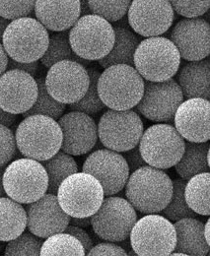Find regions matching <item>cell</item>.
I'll return each instance as SVG.
<instances>
[{
	"mask_svg": "<svg viewBox=\"0 0 210 256\" xmlns=\"http://www.w3.org/2000/svg\"><path fill=\"white\" fill-rule=\"evenodd\" d=\"M62 131L60 150L71 156L85 155L98 141V126L89 114L72 110L59 118Z\"/></svg>",
	"mask_w": 210,
	"mask_h": 256,
	"instance_id": "ffe728a7",
	"label": "cell"
},
{
	"mask_svg": "<svg viewBox=\"0 0 210 256\" xmlns=\"http://www.w3.org/2000/svg\"><path fill=\"white\" fill-rule=\"evenodd\" d=\"M177 82L184 98H201L210 100L209 58L187 62L179 70Z\"/></svg>",
	"mask_w": 210,
	"mask_h": 256,
	"instance_id": "603a6c76",
	"label": "cell"
},
{
	"mask_svg": "<svg viewBox=\"0 0 210 256\" xmlns=\"http://www.w3.org/2000/svg\"><path fill=\"white\" fill-rule=\"evenodd\" d=\"M204 236H205V240L207 244L209 246L210 248V218L207 220L206 224H204ZM207 256H210V250Z\"/></svg>",
	"mask_w": 210,
	"mask_h": 256,
	"instance_id": "f907efd6",
	"label": "cell"
},
{
	"mask_svg": "<svg viewBox=\"0 0 210 256\" xmlns=\"http://www.w3.org/2000/svg\"><path fill=\"white\" fill-rule=\"evenodd\" d=\"M63 211L74 218L94 215L100 208L105 193L99 180L87 172H75L67 176L57 193Z\"/></svg>",
	"mask_w": 210,
	"mask_h": 256,
	"instance_id": "ba28073f",
	"label": "cell"
},
{
	"mask_svg": "<svg viewBox=\"0 0 210 256\" xmlns=\"http://www.w3.org/2000/svg\"><path fill=\"white\" fill-rule=\"evenodd\" d=\"M21 70L26 73H29L32 76H35L38 72L39 69V62H15L11 58L8 60V66L7 70Z\"/></svg>",
	"mask_w": 210,
	"mask_h": 256,
	"instance_id": "7bdbcfd3",
	"label": "cell"
},
{
	"mask_svg": "<svg viewBox=\"0 0 210 256\" xmlns=\"http://www.w3.org/2000/svg\"><path fill=\"white\" fill-rule=\"evenodd\" d=\"M64 232H67V234H70L71 236L76 238L82 244L86 254L90 252L91 248L94 246V244H93V240H92L90 236L88 234V232L84 228L69 224L67 226V228H65Z\"/></svg>",
	"mask_w": 210,
	"mask_h": 256,
	"instance_id": "b9f144b4",
	"label": "cell"
},
{
	"mask_svg": "<svg viewBox=\"0 0 210 256\" xmlns=\"http://www.w3.org/2000/svg\"><path fill=\"white\" fill-rule=\"evenodd\" d=\"M180 58L197 62L210 56V23L203 18H184L170 32Z\"/></svg>",
	"mask_w": 210,
	"mask_h": 256,
	"instance_id": "ac0fdd59",
	"label": "cell"
},
{
	"mask_svg": "<svg viewBox=\"0 0 210 256\" xmlns=\"http://www.w3.org/2000/svg\"><path fill=\"white\" fill-rule=\"evenodd\" d=\"M36 19L48 31H68L81 17L79 0H36Z\"/></svg>",
	"mask_w": 210,
	"mask_h": 256,
	"instance_id": "7402d4cb",
	"label": "cell"
},
{
	"mask_svg": "<svg viewBox=\"0 0 210 256\" xmlns=\"http://www.w3.org/2000/svg\"><path fill=\"white\" fill-rule=\"evenodd\" d=\"M126 17L133 32L151 38L170 30L175 11L169 0H132Z\"/></svg>",
	"mask_w": 210,
	"mask_h": 256,
	"instance_id": "9a60e30c",
	"label": "cell"
},
{
	"mask_svg": "<svg viewBox=\"0 0 210 256\" xmlns=\"http://www.w3.org/2000/svg\"><path fill=\"white\" fill-rule=\"evenodd\" d=\"M184 197L189 208L197 215L210 216V172L189 178L185 184Z\"/></svg>",
	"mask_w": 210,
	"mask_h": 256,
	"instance_id": "83f0119b",
	"label": "cell"
},
{
	"mask_svg": "<svg viewBox=\"0 0 210 256\" xmlns=\"http://www.w3.org/2000/svg\"><path fill=\"white\" fill-rule=\"evenodd\" d=\"M122 156L124 157V159H125L126 162H127V166H128L130 174L133 172L134 170L142 168V166H147L146 162L142 158V155L140 153L138 145L135 146L134 148L128 150V151L123 152Z\"/></svg>",
	"mask_w": 210,
	"mask_h": 256,
	"instance_id": "60d3db41",
	"label": "cell"
},
{
	"mask_svg": "<svg viewBox=\"0 0 210 256\" xmlns=\"http://www.w3.org/2000/svg\"><path fill=\"white\" fill-rule=\"evenodd\" d=\"M87 256H127V252L115 242H102L93 246Z\"/></svg>",
	"mask_w": 210,
	"mask_h": 256,
	"instance_id": "ab89813d",
	"label": "cell"
},
{
	"mask_svg": "<svg viewBox=\"0 0 210 256\" xmlns=\"http://www.w3.org/2000/svg\"><path fill=\"white\" fill-rule=\"evenodd\" d=\"M38 84V96L34 104L28 112L23 114V116H30L34 114H42L50 116L54 120H59L63 114L66 104L58 102L56 98L50 95L47 90L45 78L39 77L36 79Z\"/></svg>",
	"mask_w": 210,
	"mask_h": 256,
	"instance_id": "1f68e13d",
	"label": "cell"
},
{
	"mask_svg": "<svg viewBox=\"0 0 210 256\" xmlns=\"http://www.w3.org/2000/svg\"><path fill=\"white\" fill-rule=\"evenodd\" d=\"M8 60H9V56L6 54L2 44L0 42V76L7 70Z\"/></svg>",
	"mask_w": 210,
	"mask_h": 256,
	"instance_id": "f6af8a7d",
	"label": "cell"
},
{
	"mask_svg": "<svg viewBox=\"0 0 210 256\" xmlns=\"http://www.w3.org/2000/svg\"><path fill=\"white\" fill-rule=\"evenodd\" d=\"M15 138L17 149L25 158L43 162L60 152L62 131L56 120L34 114L20 122Z\"/></svg>",
	"mask_w": 210,
	"mask_h": 256,
	"instance_id": "3957f363",
	"label": "cell"
},
{
	"mask_svg": "<svg viewBox=\"0 0 210 256\" xmlns=\"http://www.w3.org/2000/svg\"><path fill=\"white\" fill-rule=\"evenodd\" d=\"M16 120H17L16 114L6 112L0 108V124L6 126L9 128L16 122Z\"/></svg>",
	"mask_w": 210,
	"mask_h": 256,
	"instance_id": "ee69618b",
	"label": "cell"
},
{
	"mask_svg": "<svg viewBox=\"0 0 210 256\" xmlns=\"http://www.w3.org/2000/svg\"><path fill=\"white\" fill-rule=\"evenodd\" d=\"M4 170H5V166H0V198L7 196L5 190H4V186H3V174H4Z\"/></svg>",
	"mask_w": 210,
	"mask_h": 256,
	"instance_id": "681fc988",
	"label": "cell"
},
{
	"mask_svg": "<svg viewBox=\"0 0 210 256\" xmlns=\"http://www.w3.org/2000/svg\"><path fill=\"white\" fill-rule=\"evenodd\" d=\"M209 146L208 142H185L183 154L179 162L175 166L177 174L182 180H188L198 174L210 172L207 162Z\"/></svg>",
	"mask_w": 210,
	"mask_h": 256,
	"instance_id": "4316f807",
	"label": "cell"
},
{
	"mask_svg": "<svg viewBox=\"0 0 210 256\" xmlns=\"http://www.w3.org/2000/svg\"><path fill=\"white\" fill-rule=\"evenodd\" d=\"M86 254L82 244L65 232L55 234L46 238L41 248V256H77Z\"/></svg>",
	"mask_w": 210,
	"mask_h": 256,
	"instance_id": "4dcf8cb0",
	"label": "cell"
},
{
	"mask_svg": "<svg viewBox=\"0 0 210 256\" xmlns=\"http://www.w3.org/2000/svg\"><path fill=\"white\" fill-rule=\"evenodd\" d=\"M17 150L15 134L6 126L0 124V166H6Z\"/></svg>",
	"mask_w": 210,
	"mask_h": 256,
	"instance_id": "f35d334b",
	"label": "cell"
},
{
	"mask_svg": "<svg viewBox=\"0 0 210 256\" xmlns=\"http://www.w3.org/2000/svg\"><path fill=\"white\" fill-rule=\"evenodd\" d=\"M136 221V210L128 200L114 195L104 198L98 211L91 216V226L95 234L100 238L112 242L128 240Z\"/></svg>",
	"mask_w": 210,
	"mask_h": 256,
	"instance_id": "8fae6325",
	"label": "cell"
},
{
	"mask_svg": "<svg viewBox=\"0 0 210 256\" xmlns=\"http://www.w3.org/2000/svg\"><path fill=\"white\" fill-rule=\"evenodd\" d=\"M49 42V31L32 17L10 21L2 36V46L9 58L18 62H39L45 54Z\"/></svg>",
	"mask_w": 210,
	"mask_h": 256,
	"instance_id": "5b68a950",
	"label": "cell"
},
{
	"mask_svg": "<svg viewBox=\"0 0 210 256\" xmlns=\"http://www.w3.org/2000/svg\"><path fill=\"white\" fill-rule=\"evenodd\" d=\"M138 145L142 158L148 166L167 170L179 162L185 141L175 126L158 124L143 131Z\"/></svg>",
	"mask_w": 210,
	"mask_h": 256,
	"instance_id": "30bf717a",
	"label": "cell"
},
{
	"mask_svg": "<svg viewBox=\"0 0 210 256\" xmlns=\"http://www.w3.org/2000/svg\"><path fill=\"white\" fill-rule=\"evenodd\" d=\"M144 92V79L134 66L117 64L105 68L98 79V93L105 106L115 110L135 108Z\"/></svg>",
	"mask_w": 210,
	"mask_h": 256,
	"instance_id": "7a4b0ae2",
	"label": "cell"
},
{
	"mask_svg": "<svg viewBox=\"0 0 210 256\" xmlns=\"http://www.w3.org/2000/svg\"><path fill=\"white\" fill-rule=\"evenodd\" d=\"M130 246L137 256H171L177 236L174 224L162 215L147 214L133 226Z\"/></svg>",
	"mask_w": 210,
	"mask_h": 256,
	"instance_id": "9c48e42d",
	"label": "cell"
},
{
	"mask_svg": "<svg viewBox=\"0 0 210 256\" xmlns=\"http://www.w3.org/2000/svg\"><path fill=\"white\" fill-rule=\"evenodd\" d=\"M41 162L45 166L49 178L48 193L57 194L61 182L67 176L78 172L77 162L73 157L62 151L58 152L49 160Z\"/></svg>",
	"mask_w": 210,
	"mask_h": 256,
	"instance_id": "f546056e",
	"label": "cell"
},
{
	"mask_svg": "<svg viewBox=\"0 0 210 256\" xmlns=\"http://www.w3.org/2000/svg\"><path fill=\"white\" fill-rule=\"evenodd\" d=\"M174 11L184 18H198L210 8V0H169Z\"/></svg>",
	"mask_w": 210,
	"mask_h": 256,
	"instance_id": "74e56055",
	"label": "cell"
},
{
	"mask_svg": "<svg viewBox=\"0 0 210 256\" xmlns=\"http://www.w3.org/2000/svg\"><path fill=\"white\" fill-rule=\"evenodd\" d=\"M82 172L99 180L105 196L116 195L124 190L130 174L124 157L107 148L91 153L83 164Z\"/></svg>",
	"mask_w": 210,
	"mask_h": 256,
	"instance_id": "2e32d148",
	"label": "cell"
},
{
	"mask_svg": "<svg viewBox=\"0 0 210 256\" xmlns=\"http://www.w3.org/2000/svg\"><path fill=\"white\" fill-rule=\"evenodd\" d=\"M27 228L33 234L47 238L65 230L70 223V216L61 208L57 194L46 193L40 199L25 207Z\"/></svg>",
	"mask_w": 210,
	"mask_h": 256,
	"instance_id": "d6986e66",
	"label": "cell"
},
{
	"mask_svg": "<svg viewBox=\"0 0 210 256\" xmlns=\"http://www.w3.org/2000/svg\"><path fill=\"white\" fill-rule=\"evenodd\" d=\"M87 70L90 77V84L88 90L80 100L69 104V108L71 110L81 112L91 116L99 114L106 108V106L102 102L98 93V79L101 74L100 71L95 67H88Z\"/></svg>",
	"mask_w": 210,
	"mask_h": 256,
	"instance_id": "836d02e7",
	"label": "cell"
},
{
	"mask_svg": "<svg viewBox=\"0 0 210 256\" xmlns=\"http://www.w3.org/2000/svg\"><path fill=\"white\" fill-rule=\"evenodd\" d=\"M114 30L116 36L114 46L109 54L98 60V62L104 69L117 64L133 66L134 54L139 42H141L140 36L127 27L116 25Z\"/></svg>",
	"mask_w": 210,
	"mask_h": 256,
	"instance_id": "d4e9b609",
	"label": "cell"
},
{
	"mask_svg": "<svg viewBox=\"0 0 210 256\" xmlns=\"http://www.w3.org/2000/svg\"><path fill=\"white\" fill-rule=\"evenodd\" d=\"M115 36L114 26L95 14L81 16L69 30L73 52L88 62L100 60L108 56L114 46Z\"/></svg>",
	"mask_w": 210,
	"mask_h": 256,
	"instance_id": "8992f818",
	"label": "cell"
},
{
	"mask_svg": "<svg viewBox=\"0 0 210 256\" xmlns=\"http://www.w3.org/2000/svg\"><path fill=\"white\" fill-rule=\"evenodd\" d=\"M132 0H88L91 13L110 23H117L127 15Z\"/></svg>",
	"mask_w": 210,
	"mask_h": 256,
	"instance_id": "e575fe53",
	"label": "cell"
},
{
	"mask_svg": "<svg viewBox=\"0 0 210 256\" xmlns=\"http://www.w3.org/2000/svg\"><path fill=\"white\" fill-rule=\"evenodd\" d=\"M10 23L9 20L3 18L2 16H0V42H2V36H3V34L4 31L6 29V27L8 26V24Z\"/></svg>",
	"mask_w": 210,
	"mask_h": 256,
	"instance_id": "c3c4849f",
	"label": "cell"
},
{
	"mask_svg": "<svg viewBox=\"0 0 210 256\" xmlns=\"http://www.w3.org/2000/svg\"><path fill=\"white\" fill-rule=\"evenodd\" d=\"M35 4L36 0H0V16L9 21L29 17Z\"/></svg>",
	"mask_w": 210,
	"mask_h": 256,
	"instance_id": "8d00e7d4",
	"label": "cell"
},
{
	"mask_svg": "<svg viewBox=\"0 0 210 256\" xmlns=\"http://www.w3.org/2000/svg\"><path fill=\"white\" fill-rule=\"evenodd\" d=\"M177 242L174 252L185 256H205L209 252V246L204 236V224L195 217L183 218L174 224Z\"/></svg>",
	"mask_w": 210,
	"mask_h": 256,
	"instance_id": "cb8c5ba5",
	"label": "cell"
},
{
	"mask_svg": "<svg viewBox=\"0 0 210 256\" xmlns=\"http://www.w3.org/2000/svg\"><path fill=\"white\" fill-rule=\"evenodd\" d=\"M70 224L85 228L91 226V217H85V218H74L71 217L70 218Z\"/></svg>",
	"mask_w": 210,
	"mask_h": 256,
	"instance_id": "bcb514c9",
	"label": "cell"
},
{
	"mask_svg": "<svg viewBox=\"0 0 210 256\" xmlns=\"http://www.w3.org/2000/svg\"><path fill=\"white\" fill-rule=\"evenodd\" d=\"M38 84L34 76L21 70H6L0 76V108L12 114H23L34 106Z\"/></svg>",
	"mask_w": 210,
	"mask_h": 256,
	"instance_id": "e0dca14e",
	"label": "cell"
},
{
	"mask_svg": "<svg viewBox=\"0 0 210 256\" xmlns=\"http://www.w3.org/2000/svg\"><path fill=\"white\" fill-rule=\"evenodd\" d=\"M203 16H205V18H203V19H205L206 21L210 20V8L209 10H208V11H207V12H206V13H205ZM208 22H209V21H208Z\"/></svg>",
	"mask_w": 210,
	"mask_h": 256,
	"instance_id": "816d5d0a",
	"label": "cell"
},
{
	"mask_svg": "<svg viewBox=\"0 0 210 256\" xmlns=\"http://www.w3.org/2000/svg\"><path fill=\"white\" fill-rule=\"evenodd\" d=\"M43 242L41 238L30 232H24L16 238L7 242L4 254L6 256H41Z\"/></svg>",
	"mask_w": 210,
	"mask_h": 256,
	"instance_id": "d590c367",
	"label": "cell"
},
{
	"mask_svg": "<svg viewBox=\"0 0 210 256\" xmlns=\"http://www.w3.org/2000/svg\"><path fill=\"white\" fill-rule=\"evenodd\" d=\"M180 60V52L170 38L151 36L139 42L133 66L145 81L162 82L178 73Z\"/></svg>",
	"mask_w": 210,
	"mask_h": 256,
	"instance_id": "277c9868",
	"label": "cell"
},
{
	"mask_svg": "<svg viewBox=\"0 0 210 256\" xmlns=\"http://www.w3.org/2000/svg\"><path fill=\"white\" fill-rule=\"evenodd\" d=\"M40 60L47 68L62 60H72L83 64L84 66L91 64V62L79 58L73 52L69 42V31L55 32L50 36L49 46Z\"/></svg>",
	"mask_w": 210,
	"mask_h": 256,
	"instance_id": "f1b7e54d",
	"label": "cell"
},
{
	"mask_svg": "<svg viewBox=\"0 0 210 256\" xmlns=\"http://www.w3.org/2000/svg\"><path fill=\"white\" fill-rule=\"evenodd\" d=\"M80 1V7H81V16L92 14L88 0H79Z\"/></svg>",
	"mask_w": 210,
	"mask_h": 256,
	"instance_id": "7dc6e473",
	"label": "cell"
},
{
	"mask_svg": "<svg viewBox=\"0 0 210 256\" xmlns=\"http://www.w3.org/2000/svg\"><path fill=\"white\" fill-rule=\"evenodd\" d=\"M186 180L180 178L173 180V194L168 205L160 212L162 216L171 222H177L183 218L195 217L197 214L193 212L187 205L184 197V188Z\"/></svg>",
	"mask_w": 210,
	"mask_h": 256,
	"instance_id": "d6a6232c",
	"label": "cell"
},
{
	"mask_svg": "<svg viewBox=\"0 0 210 256\" xmlns=\"http://www.w3.org/2000/svg\"><path fill=\"white\" fill-rule=\"evenodd\" d=\"M45 83L50 95L64 104H72L86 94L90 77L83 64L62 60L49 68Z\"/></svg>",
	"mask_w": 210,
	"mask_h": 256,
	"instance_id": "5bb4252c",
	"label": "cell"
},
{
	"mask_svg": "<svg viewBox=\"0 0 210 256\" xmlns=\"http://www.w3.org/2000/svg\"><path fill=\"white\" fill-rule=\"evenodd\" d=\"M207 162H208V166H209L210 170V146L209 149H208V153H207Z\"/></svg>",
	"mask_w": 210,
	"mask_h": 256,
	"instance_id": "f5cc1de1",
	"label": "cell"
},
{
	"mask_svg": "<svg viewBox=\"0 0 210 256\" xmlns=\"http://www.w3.org/2000/svg\"><path fill=\"white\" fill-rule=\"evenodd\" d=\"M124 188L126 199L136 211L156 214L170 202L173 180L163 170L147 164L129 174Z\"/></svg>",
	"mask_w": 210,
	"mask_h": 256,
	"instance_id": "6da1fadb",
	"label": "cell"
},
{
	"mask_svg": "<svg viewBox=\"0 0 210 256\" xmlns=\"http://www.w3.org/2000/svg\"><path fill=\"white\" fill-rule=\"evenodd\" d=\"M3 186L9 198L26 205L48 192L49 178L41 162L22 158L5 166Z\"/></svg>",
	"mask_w": 210,
	"mask_h": 256,
	"instance_id": "52a82bcc",
	"label": "cell"
},
{
	"mask_svg": "<svg viewBox=\"0 0 210 256\" xmlns=\"http://www.w3.org/2000/svg\"><path fill=\"white\" fill-rule=\"evenodd\" d=\"M27 228V213L23 205L8 196L0 198V242L16 238Z\"/></svg>",
	"mask_w": 210,
	"mask_h": 256,
	"instance_id": "484cf974",
	"label": "cell"
},
{
	"mask_svg": "<svg viewBox=\"0 0 210 256\" xmlns=\"http://www.w3.org/2000/svg\"><path fill=\"white\" fill-rule=\"evenodd\" d=\"M183 98L180 85L173 78L162 82L146 81L143 96L135 110L152 122L171 124Z\"/></svg>",
	"mask_w": 210,
	"mask_h": 256,
	"instance_id": "4fadbf2b",
	"label": "cell"
},
{
	"mask_svg": "<svg viewBox=\"0 0 210 256\" xmlns=\"http://www.w3.org/2000/svg\"><path fill=\"white\" fill-rule=\"evenodd\" d=\"M143 122L134 110H109L101 116L98 137L110 150L123 153L139 144L143 134Z\"/></svg>",
	"mask_w": 210,
	"mask_h": 256,
	"instance_id": "7c38bea8",
	"label": "cell"
},
{
	"mask_svg": "<svg viewBox=\"0 0 210 256\" xmlns=\"http://www.w3.org/2000/svg\"><path fill=\"white\" fill-rule=\"evenodd\" d=\"M175 128L189 142L204 143L210 140V100L191 98L183 100L174 118Z\"/></svg>",
	"mask_w": 210,
	"mask_h": 256,
	"instance_id": "44dd1931",
	"label": "cell"
}]
</instances>
